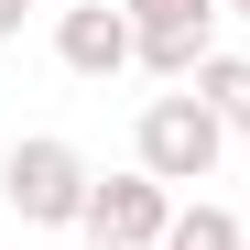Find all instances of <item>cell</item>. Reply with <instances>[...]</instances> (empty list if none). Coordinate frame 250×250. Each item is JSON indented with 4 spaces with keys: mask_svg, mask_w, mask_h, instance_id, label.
I'll return each mask as SVG.
<instances>
[{
    "mask_svg": "<svg viewBox=\"0 0 250 250\" xmlns=\"http://www.w3.org/2000/svg\"><path fill=\"white\" fill-rule=\"evenodd\" d=\"M163 250H250V229L229 218L218 196H196V207H174V229H163Z\"/></svg>",
    "mask_w": 250,
    "mask_h": 250,
    "instance_id": "7",
    "label": "cell"
},
{
    "mask_svg": "<svg viewBox=\"0 0 250 250\" xmlns=\"http://www.w3.org/2000/svg\"><path fill=\"white\" fill-rule=\"evenodd\" d=\"M120 11H131V44H142V65L163 87H196V65L218 55L229 0H120Z\"/></svg>",
    "mask_w": 250,
    "mask_h": 250,
    "instance_id": "3",
    "label": "cell"
},
{
    "mask_svg": "<svg viewBox=\"0 0 250 250\" xmlns=\"http://www.w3.org/2000/svg\"><path fill=\"white\" fill-rule=\"evenodd\" d=\"M55 65H65V76H120V65H142L131 11H109V0H65V11H55Z\"/></svg>",
    "mask_w": 250,
    "mask_h": 250,
    "instance_id": "5",
    "label": "cell"
},
{
    "mask_svg": "<svg viewBox=\"0 0 250 250\" xmlns=\"http://www.w3.org/2000/svg\"><path fill=\"white\" fill-rule=\"evenodd\" d=\"M229 22H250V0H229Z\"/></svg>",
    "mask_w": 250,
    "mask_h": 250,
    "instance_id": "9",
    "label": "cell"
},
{
    "mask_svg": "<svg viewBox=\"0 0 250 250\" xmlns=\"http://www.w3.org/2000/svg\"><path fill=\"white\" fill-rule=\"evenodd\" d=\"M196 98L218 109V131H250V55H207L196 65Z\"/></svg>",
    "mask_w": 250,
    "mask_h": 250,
    "instance_id": "6",
    "label": "cell"
},
{
    "mask_svg": "<svg viewBox=\"0 0 250 250\" xmlns=\"http://www.w3.org/2000/svg\"><path fill=\"white\" fill-rule=\"evenodd\" d=\"M87 152L76 142H55V131H33V142H11L0 152V196H11V218L22 229H76L87 218Z\"/></svg>",
    "mask_w": 250,
    "mask_h": 250,
    "instance_id": "1",
    "label": "cell"
},
{
    "mask_svg": "<svg viewBox=\"0 0 250 250\" xmlns=\"http://www.w3.org/2000/svg\"><path fill=\"white\" fill-rule=\"evenodd\" d=\"M218 152H229V131H218V109H207L196 87H174V98H142L131 163H142L152 185H207V174H218Z\"/></svg>",
    "mask_w": 250,
    "mask_h": 250,
    "instance_id": "2",
    "label": "cell"
},
{
    "mask_svg": "<svg viewBox=\"0 0 250 250\" xmlns=\"http://www.w3.org/2000/svg\"><path fill=\"white\" fill-rule=\"evenodd\" d=\"M163 229H174V185H152L142 163L98 174V185H87V218H76L87 250H163Z\"/></svg>",
    "mask_w": 250,
    "mask_h": 250,
    "instance_id": "4",
    "label": "cell"
},
{
    "mask_svg": "<svg viewBox=\"0 0 250 250\" xmlns=\"http://www.w3.org/2000/svg\"><path fill=\"white\" fill-rule=\"evenodd\" d=\"M22 22H33V0H0V44H22Z\"/></svg>",
    "mask_w": 250,
    "mask_h": 250,
    "instance_id": "8",
    "label": "cell"
}]
</instances>
